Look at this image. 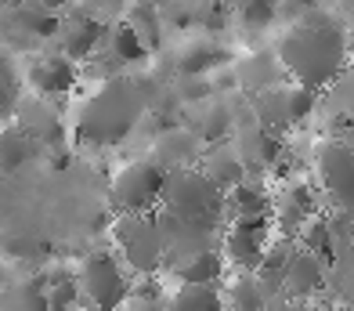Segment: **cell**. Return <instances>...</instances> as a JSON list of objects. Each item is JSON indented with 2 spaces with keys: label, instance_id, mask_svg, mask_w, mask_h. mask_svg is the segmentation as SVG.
Returning a JSON list of instances; mask_svg holds the SVG:
<instances>
[{
  "label": "cell",
  "instance_id": "obj_35",
  "mask_svg": "<svg viewBox=\"0 0 354 311\" xmlns=\"http://www.w3.org/2000/svg\"><path fill=\"white\" fill-rule=\"evenodd\" d=\"M116 311H138V308H131V304H120Z\"/></svg>",
  "mask_w": 354,
  "mask_h": 311
},
{
  "label": "cell",
  "instance_id": "obj_25",
  "mask_svg": "<svg viewBox=\"0 0 354 311\" xmlns=\"http://www.w3.org/2000/svg\"><path fill=\"white\" fill-rule=\"evenodd\" d=\"M0 152H4V174H15V170L26 167V163L40 152V141L29 134L22 123L8 120V127H4V145H0Z\"/></svg>",
  "mask_w": 354,
  "mask_h": 311
},
{
  "label": "cell",
  "instance_id": "obj_18",
  "mask_svg": "<svg viewBox=\"0 0 354 311\" xmlns=\"http://www.w3.org/2000/svg\"><path fill=\"white\" fill-rule=\"evenodd\" d=\"M51 102L55 98L33 94V98H26V102H19V109H15V123H22L29 134L40 141V149H47V145H62V138H66V123H62L58 109Z\"/></svg>",
  "mask_w": 354,
  "mask_h": 311
},
{
  "label": "cell",
  "instance_id": "obj_1",
  "mask_svg": "<svg viewBox=\"0 0 354 311\" xmlns=\"http://www.w3.org/2000/svg\"><path fill=\"white\" fill-rule=\"evenodd\" d=\"M275 51H279V58L286 65L289 80L322 91V87H329V84H336V80L344 76L347 55H351V40H347L344 19H333V15L315 8L308 19L289 22L279 33Z\"/></svg>",
  "mask_w": 354,
  "mask_h": 311
},
{
  "label": "cell",
  "instance_id": "obj_9",
  "mask_svg": "<svg viewBox=\"0 0 354 311\" xmlns=\"http://www.w3.org/2000/svg\"><path fill=\"white\" fill-rule=\"evenodd\" d=\"M156 224H159V236L167 242V268L177 265V260H188V257H199V254H214L224 247V228L214 224H199V221H188V217H177L170 210L156 206Z\"/></svg>",
  "mask_w": 354,
  "mask_h": 311
},
{
  "label": "cell",
  "instance_id": "obj_22",
  "mask_svg": "<svg viewBox=\"0 0 354 311\" xmlns=\"http://www.w3.org/2000/svg\"><path fill=\"white\" fill-rule=\"evenodd\" d=\"M170 311H228L221 283H177L170 293Z\"/></svg>",
  "mask_w": 354,
  "mask_h": 311
},
{
  "label": "cell",
  "instance_id": "obj_29",
  "mask_svg": "<svg viewBox=\"0 0 354 311\" xmlns=\"http://www.w3.org/2000/svg\"><path fill=\"white\" fill-rule=\"evenodd\" d=\"M170 87H174L177 102H181L185 109H188V105H199V102H206V98L217 94V84H214L210 73H199V76H174Z\"/></svg>",
  "mask_w": 354,
  "mask_h": 311
},
{
  "label": "cell",
  "instance_id": "obj_11",
  "mask_svg": "<svg viewBox=\"0 0 354 311\" xmlns=\"http://www.w3.org/2000/svg\"><path fill=\"white\" fill-rule=\"evenodd\" d=\"M80 62H73L69 55L62 51H51L44 47L40 55H33V62L26 65V84L33 94H44V98H66L76 91L80 84Z\"/></svg>",
  "mask_w": 354,
  "mask_h": 311
},
{
  "label": "cell",
  "instance_id": "obj_30",
  "mask_svg": "<svg viewBox=\"0 0 354 311\" xmlns=\"http://www.w3.org/2000/svg\"><path fill=\"white\" fill-rule=\"evenodd\" d=\"M123 19L131 22V26L141 33V40H145V44H149L152 51H156V47H159V11L149 4V0H141V4H134L131 11L123 15Z\"/></svg>",
  "mask_w": 354,
  "mask_h": 311
},
{
  "label": "cell",
  "instance_id": "obj_15",
  "mask_svg": "<svg viewBox=\"0 0 354 311\" xmlns=\"http://www.w3.org/2000/svg\"><path fill=\"white\" fill-rule=\"evenodd\" d=\"M203 152H206V141L188 123L185 127H177V123L163 127V130H159V138L152 141V159L167 174L170 170H185V167H199Z\"/></svg>",
  "mask_w": 354,
  "mask_h": 311
},
{
  "label": "cell",
  "instance_id": "obj_5",
  "mask_svg": "<svg viewBox=\"0 0 354 311\" xmlns=\"http://www.w3.org/2000/svg\"><path fill=\"white\" fill-rule=\"evenodd\" d=\"M127 260L112 257L109 250H94L84 257L80 265V297H84L87 308L94 311H116L120 304H127L131 297V286L134 279L127 275Z\"/></svg>",
  "mask_w": 354,
  "mask_h": 311
},
{
  "label": "cell",
  "instance_id": "obj_7",
  "mask_svg": "<svg viewBox=\"0 0 354 311\" xmlns=\"http://www.w3.org/2000/svg\"><path fill=\"white\" fill-rule=\"evenodd\" d=\"M275 236V217L271 214H239L224 224V260L235 272H257Z\"/></svg>",
  "mask_w": 354,
  "mask_h": 311
},
{
  "label": "cell",
  "instance_id": "obj_23",
  "mask_svg": "<svg viewBox=\"0 0 354 311\" xmlns=\"http://www.w3.org/2000/svg\"><path fill=\"white\" fill-rule=\"evenodd\" d=\"M224 254H199V257H188V260H177V265L167 268V275H174L177 283H221L224 279Z\"/></svg>",
  "mask_w": 354,
  "mask_h": 311
},
{
  "label": "cell",
  "instance_id": "obj_27",
  "mask_svg": "<svg viewBox=\"0 0 354 311\" xmlns=\"http://www.w3.org/2000/svg\"><path fill=\"white\" fill-rule=\"evenodd\" d=\"M127 304L138 308V311H170V293L159 283V275H134Z\"/></svg>",
  "mask_w": 354,
  "mask_h": 311
},
{
  "label": "cell",
  "instance_id": "obj_26",
  "mask_svg": "<svg viewBox=\"0 0 354 311\" xmlns=\"http://www.w3.org/2000/svg\"><path fill=\"white\" fill-rule=\"evenodd\" d=\"M239 214H271L275 217V195L261 181H243L239 188L228 192V217H239Z\"/></svg>",
  "mask_w": 354,
  "mask_h": 311
},
{
  "label": "cell",
  "instance_id": "obj_4",
  "mask_svg": "<svg viewBox=\"0 0 354 311\" xmlns=\"http://www.w3.org/2000/svg\"><path fill=\"white\" fill-rule=\"evenodd\" d=\"M112 239L134 275H159L167 268V242L159 236L152 210L149 214H120V221L112 224Z\"/></svg>",
  "mask_w": 354,
  "mask_h": 311
},
{
  "label": "cell",
  "instance_id": "obj_20",
  "mask_svg": "<svg viewBox=\"0 0 354 311\" xmlns=\"http://www.w3.org/2000/svg\"><path fill=\"white\" fill-rule=\"evenodd\" d=\"M199 167L214 177V181L224 188V192H232L239 188L243 181H250V170H246V159L239 156V149L228 141H217V145H206V152L199 159Z\"/></svg>",
  "mask_w": 354,
  "mask_h": 311
},
{
  "label": "cell",
  "instance_id": "obj_16",
  "mask_svg": "<svg viewBox=\"0 0 354 311\" xmlns=\"http://www.w3.org/2000/svg\"><path fill=\"white\" fill-rule=\"evenodd\" d=\"M318 217V199L308 181H293L275 195V232L286 239H300L308 221Z\"/></svg>",
  "mask_w": 354,
  "mask_h": 311
},
{
  "label": "cell",
  "instance_id": "obj_24",
  "mask_svg": "<svg viewBox=\"0 0 354 311\" xmlns=\"http://www.w3.org/2000/svg\"><path fill=\"white\" fill-rule=\"evenodd\" d=\"M4 311H55L51 293H47V272L33 275V279H26L19 286H8Z\"/></svg>",
  "mask_w": 354,
  "mask_h": 311
},
{
  "label": "cell",
  "instance_id": "obj_32",
  "mask_svg": "<svg viewBox=\"0 0 354 311\" xmlns=\"http://www.w3.org/2000/svg\"><path fill=\"white\" fill-rule=\"evenodd\" d=\"M40 4H47L51 11H66V8H76V0H40Z\"/></svg>",
  "mask_w": 354,
  "mask_h": 311
},
{
  "label": "cell",
  "instance_id": "obj_2",
  "mask_svg": "<svg viewBox=\"0 0 354 311\" xmlns=\"http://www.w3.org/2000/svg\"><path fill=\"white\" fill-rule=\"evenodd\" d=\"M149 116V98L141 94L134 73L127 76H109L94 87L91 98H84L76 109V134L80 141L98 145V149H112L134 134V127Z\"/></svg>",
  "mask_w": 354,
  "mask_h": 311
},
{
  "label": "cell",
  "instance_id": "obj_34",
  "mask_svg": "<svg viewBox=\"0 0 354 311\" xmlns=\"http://www.w3.org/2000/svg\"><path fill=\"white\" fill-rule=\"evenodd\" d=\"M308 311H329V308H322V304H311V301H308Z\"/></svg>",
  "mask_w": 354,
  "mask_h": 311
},
{
  "label": "cell",
  "instance_id": "obj_33",
  "mask_svg": "<svg viewBox=\"0 0 354 311\" xmlns=\"http://www.w3.org/2000/svg\"><path fill=\"white\" fill-rule=\"evenodd\" d=\"M340 11H344V22L354 26V0H340Z\"/></svg>",
  "mask_w": 354,
  "mask_h": 311
},
{
  "label": "cell",
  "instance_id": "obj_3",
  "mask_svg": "<svg viewBox=\"0 0 354 311\" xmlns=\"http://www.w3.org/2000/svg\"><path fill=\"white\" fill-rule=\"evenodd\" d=\"M163 210L199 224H214L224 228L228 224V192H224L203 167H185V170H170L167 177V192H163Z\"/></svg>",
  "mask_w": 354,
  "mask_h": 311
},
{
  "label": "cell",
  "instance_id": "obj_17",
  "mask_svg": "<svg viewBox=\"0 0 354 311\" xmlns=\"http://www.w3.org/2000/svg\"><path fill=\"white\" fill-rule=\"evenodd\" d=\"M232 73H235V84L243 87L246 94H261V91L279 87V84L289 80V73H286V65H282L275 47H268V51H253L246 58L232 62Z\"/></svg>",
  "mask_w": 354,
  "mask_h": 311
},
{
  "label": "cell",
  "instance_id": "obj_14",
  "mask_svg": "<svg viewBox=\"0 0 354 311\" xmlns=\"http://www.w3.org/2000/svg\"><path fill=\"white\" fill-rule=\"evenodd\" d=\"M329 268H333L329 257H322V254L297 242L293 257H289V268H286L282 293L286 297H297V301H315L318 293L329 290Z\"/></svg>",
  "mask_w": 354,
  "mask_h": 311
},
{
  "label": "cell",
  "instance_id": "obj_19",
  "mask_svg": "<svg viewBox=\"0 0 354 311\" xmlns=\"http://www.w3.org/2000/svg\"><path fill=\"white\" fill-rule=\"evenodd\" d=\"M232 62L228 47L210 40V37H199V40H185L181 47L174 51V76H199V73H217Z\"/></svg>",
  "mask_w": 354,
  "mask_h": 311
},
{
  "label": "cell",
  "instance_id": "obj_21",
  "mask_svg": "<svg viewBox=\"0 0 354 311\" xmlns=\"http://www.w3.org/2000/svg\"><path fill=\"white\" fill-rule=\"evenodd\" d=\"M224 297H228V311H268L279 293H271L268 283L257 272H239L224 286Z\"/></svg>",
  "mask_w": 354,
  "mask_h": 311
},
{
  "label": "cell",
  "instance_id": "obj_10",
  "mask_svg": "<svg viewBox=\"0 0 354 311\" xmlns=\"http://www.w3.org/2000/svg\"><path fill=\"white\" fill-rule=\"evenodd\" d=\"M315 174L336 210H354V145L326 138L315 149Z\"/></svg>",
  "mask_w": 354,
  "mask_h": 311
},
{
  "label": "cell",
  "instance_id": "obj_12",
  "mask_svg": "<svg viewBox=\"0 0 354 311\" xmlns=\"http://www.w3.org/2000/svg\"><path fill=\"white\" fill-rule=\"evenodd\" d=\"M232 145L239 149V156L246 159L250 181H261V177L268 174V167H275V159L282 152V134L271 130V127H264L257 116H250V120H243L235 127Z\"/></svg>",
  "mask_w": 354,
  "mask_h": 311
},
{
  "label": "cell",
  "instance_id": "obj_13",
  "mask_svg": "<svg viewBox=\"0 0 354 311\" xmlns=\"http://www.w3.org/2000/svg\"><path fill=\"white\" fill-rule=\"evenodd\" d=\"M105 37H109V26L98 22L94 15L73 8L69 15H62V29H58V51L69 55L73 62H91L94 55L105 47Z\"/></svg>",
  "mask_w": 354,
  "mask_h": 311
},
{
  "label": "cell",
  "instance_id": "obj_36",
  "mask_svg": "<svg viewBox=\"0 0 354 311\" xmlns=\"http://www.w3.org/2000/svg\"><path fill=\"white\" fill-rule=\"evenodd\" d=\"M76 311H94V308H76Z\"/></svg>",
  "mask_w": 354,
  "mask_h": 311
},
{
  "label": "cell",
  "instance_id": "obj_8",
  "mask_svg": "<svg viewBox=\"0 0 354 311\" xmlns=\"http://www.w3.org/2000/svg\"><path fill=\"white\" fill-rule=\"evenodd\" d=\"M318 91L308 84H297V80H286L279 87H268L261 94H253V116L261 120L271 130H289V127H300L304 120L315 112V98Z\"/></svg>",
  "mask_w": 354,
  "mask_h": 311
},
{
  "label": "cell",
  "instance_id": "obj_31",
  "mask_svg": "<svg viewBox=\"0 0 354 311\" xmlns=\"http://www.w3.org/2000/svg\"><path fill=\"white\" fill-rule=\"evenodd\" d=\"M268 311H308V301H297V297H286V293H282V297L271 301Z\"/></svg>",
  "mask_w": 354,
  "mask_h": 311
},
{
  "label": "cell",
  "instance_id": "obj_28",
  "mask_svg": "<svg viewBox=\"0 0 354 311\" xmlns=\"http://www.w3.org/2000/svg\"><path fill=\"white\" fill-rule=\"evenodd\" d=\"M329 290L336 301H344L354 308V247H347L344 254L333 257V268H329Z\"/></svg>",
  "mask_w": 354,
  "mask_h": 311
},
{
  "label": "cell",
  "instance_id": "obj_6",
  "mask_svg": "<svg viewBox=\"0 0 354 311\" xmlns=\"http://www.w3.org/2000/svg\"><path fill=\"white\" fill-rule=\"evenodd\" d=\"M167 170L149 156V159H134L112 177V206L120 214H149L163 203L167 192Z\"/></svg>",
  "mask_w": 354,
  "mask_h": 311
}]
</instances>
